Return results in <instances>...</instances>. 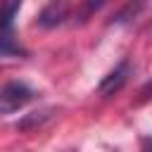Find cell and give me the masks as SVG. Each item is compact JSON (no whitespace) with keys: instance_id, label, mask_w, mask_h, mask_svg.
<instances>
[{"instance_id":"3","label":"cell","mask_w":152,"mask_h":152,"mask_svg":"<svg viewBox=\"0 0 152 152\" xmlns=\"http://www.w3.org/2000/svg\"><path fill=\"white\" fill-rule=\"evenodd\" d=\"M131 76H133V64H131L128 57H124V59H119V62L114 64V69H109V71L102 76V81L97 83V93H100L102 97H112V95H116V93L128 83Z\"/></svg>"},{"instance_id":"6","label":"cell","mask_w":152,"mask_h":152,"mask_svg":"<svg viewBox=\"0 0 152 152\" xmlns=\"http://www.w3.org/2000/svg\"><path fill=\"white\" fill-rule=\"evenodd\" d=\"M48 116H50V114H48V109H43V112H31V114H28V116H26L21 124H17V128H24V131H26V128H33L36 124L40 126V124H43Z\"/></svg>"},{"instance_id":"1","label":"cell","mask_w":152,"mask_h":152,"mask_svg":"<svg viewBox=\"0 0 152 152\" xmlns=\"http://www.w3.org/2000/svg\"><path fill=\"white\" fill-rule=\"evenodd\" d=\"M24 0H0V59L2 57H26V50L17 40L14 19Z\"/></svg>"},{"instance_id":"7","label":"cell","mask_w":152,"mask_h":152,"mask_svg":"<svg viewBox=\"0 0 152 152\" xmlns=\"http://www.w3.org/2000/svg\"><path fill=\"white\" fill-rule=\"evenodd\" d=\"M138 95H140V102H150V100H152V78L140 88V93H138Z\"/></svg>"},{"instance_id":"2","label":"cell","mask_w":152,"mask_h":152,"mask_svg":"<svg viewBox=\"0 0 152 152\" xmlns=\"http://www.w3.org/2000/svg\"><path fill=\"white\" fill-rule=\"evenodd\" d=\"M38 97V93L24 83V81H7L0 86V116L14 114L19 109H24L26 104H31Z\"/></svg>"},{"instance_id":"5","label":"cell","mask_w":152,"mask_h":152,"mask_svg":"<svg viewBox=\"0 0 152 152\" xmlns=\"http://www.w3.org/2000/svg\"><path fill=\"white\" fill-rule=\"evenodd\" d=\"M109 0H83L81 2V10L76 12V17H78V21H88L90 17H95L104 5H107Z\"/></svg>"},{"instance_id":"4","label":"cell","mask_w":152,"mask_h":152,"mask_svg":"<svg viewBox=\"0 0 152 152\" xmlns=\"http://www.w3.org/2000/svg\"><path fill=\"white\" fill-rule=\"evenodd\" d=\"M71 17V2L69 0H50L36 17V26L43 31H52L62 24H66V19Z\"/></svg>"}]
</instances>
